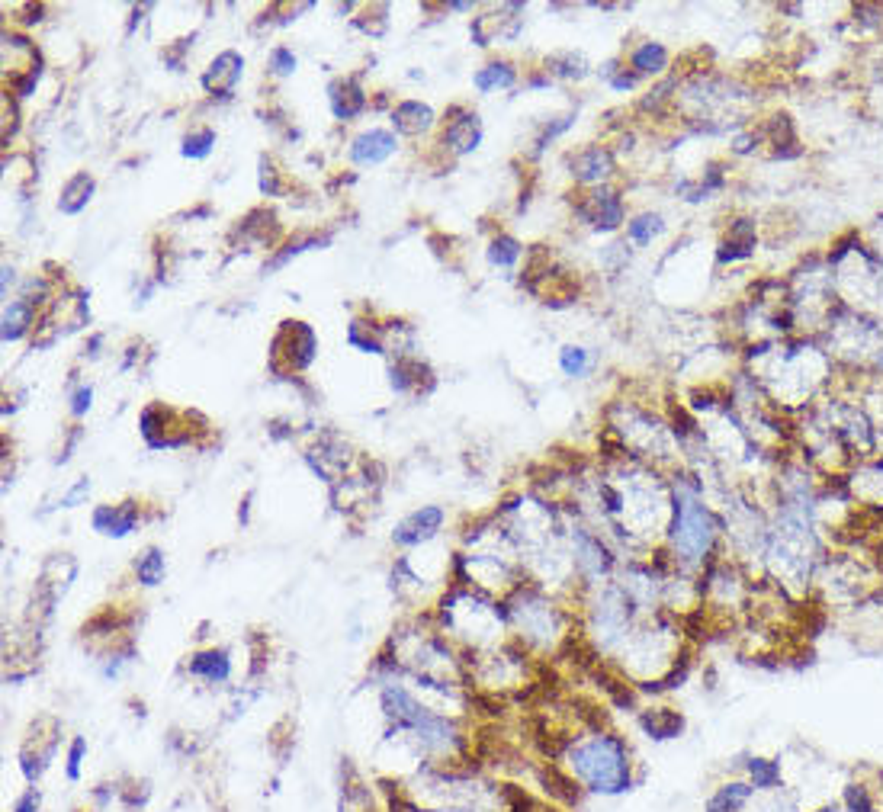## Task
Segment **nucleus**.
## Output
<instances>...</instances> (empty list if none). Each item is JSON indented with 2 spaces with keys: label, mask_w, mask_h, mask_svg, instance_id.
Wrapping results in <instances>:
<instances>
[{
  "label": "nucleus",
  "mask_w": 883,
  "mask_h": 812,
  "mask_svg": "<svg viewBox=\"0 0 883 812\" xmlns=\"http://www.w3.org/2000/svg\"><path fill=\"white\" fill-rule=\"evenodd\" d=\"M508 633L530 655H562L578 642V614L566 607L553 591L534 581H521L505 597Z\"/></svg>",
  "instance_id": "nucleus-3"
},
{
  "label": "nucleus",
  "mask_w": 883,
  "mask_h": 812,
  "mask_svg": "<svg viewBox=\"0 0 883 812\" xmlns=\"http://www.w3.org/2000/svg\"><path fill=\"white\" fill-rule=\"evenodd\" d=\"M29 325H33V302H26V299L10 302L4 309V344L20 341V337L29 331Z\"/></svg>",
  "instance_id": "nucleus-26"
},
{
  "label": "nucleus",
  "mask_w": 883,
  "mask_h": 812,
  "mask_svg": "<svg viewBox=\"0 0 883 812\" xmlns=\"http://www.w3.org/2000/svg\"><path fill=\"white\" fill-rule=\"evenodd\" d=\"M517 257H521V244H517L511 235H498L489 248V260L495 267H514Z\"/></svg>",
  "instance_id": "nucleus-30"
},
{
  "label": "nucleus",
  "mask_w": 883,
  "mask_h": 812,
  "mask_svg": "<svg viewBox=\"0 0 883 812\" xmlns=\"http://www.w3.org/2000/svg\"><path fill=\"white\" fill-rule=\"evenodd\" d=\"M736 774L745 777L755 787L758 796H778L787 793V771L781 755H758L749 752L742 755V761H736Z\"/></svg>",
  "instance_id": "nucleus-7"
},
{
  "label": "nucleus",
  "mask_w": 883,
  "mask_h": 812,
  "mask_svg": "<svg viewBox=\"0 0 883 812\" xmlns=\"http://www.w3.org/2000/svg\"><path fill=\"white\" fill-rule=\"evenodd\" d=\"M668 61H672V55L662 42H643L630 52V71H636L639 78H659V74H665Z\"/></svg>",
  "instance_id": "nucleus-19"
},
{
  "label": "nucleus",
  "mask_w": 883,
  "mask_h": 812,
  "mask_svg": "<svg viewBox=\"0 0 883 812\" xmlns=\"http://www.w3.org/2000/svg\"><path fill=\"white\" fill-rule=\"evenodd\" d=\"M482 142V122L476 113H463L460 110V119H453L447 132H444V145H450L456 155H466V151L479 148Z\"/></svg>",
  "instance_id": "nucleus-17"
},
{
  "label": "nucleus",
  "mask_w": 883,
  "mask_h": 812,
  "mask_svg": "<svg viewBox=\"0 0 883 812\" xmlns=\"http://www.w3.org/2000/svg\"><path fill=\"white\" fill-rule=\"evenodd\" d=\"M755 251H758V222L749 216H739L729 222L726 238L720 241L717 264L726 267V264H739V260H752Z\"/></svg>",
  "instance_id": "nucleus-12"
},
{
  "label": "nucleus",
  "mask_w": 883,
  "mask_h": 812,
  "mask_svg": "<svg viewBox=\"0 0 883 812\" xmlns=\"http://www.w3.org/2000/svg\"><path fill=\"white\" fill-rule=\"evenodd\" d=\"M546 74H553V78H559V81H585L591 74V68H588L585 55L556 52V55L546 58Z\"/></svg>",
  "instance_id": "nucleus-23"
},
{
  "label": "nucleus",
  "mask_w": 883,
  "mask_h": 812,
  "mask_svg": "<svg viewBox=\"0 0 883 812\" xmlns=\"http://www.w3.org/2000/svg\"><path fill=\"white\" fill-rule=\"evenodd\" d=\"M363 106H367V97H363L357 81H338L331 87V110L338 119H354Z\"/></svg>",
  "instance_id": "nucleus-22"
},
{
  "label": "nucleus",
  "mask_w": 883,
  "mask_h": 812,
  "mask_svg": "<svg viewBox=\"0 0 883 812\" xmlns=\"http://www.w3.org/2000/svg\"><path fill=\"white\" fill-rule=\"evenodd\" d=\"M395 151V135L386 132V129H370L354 139V145H350V161L354 164H383L389 155Z\"/></svg>",
  "instance_id": "nucleus-15"
},
{
  "label": "nucleus",
  "mask_w": 883,
  "mask_h": 812,
  "mask_svg": "<svg viewBox=\"0 0 883 812\" xmlns=\"http://www.w3.org/2000/svg\"><path fill=\"white\" fill-rule=\"evenodd\" d=\"M132 575L135 585L142 588H158L161 581L167 578V556L161 546H145L139 556L132 559Z\"/></svg>",
  "instance_id": "nucleus-18"
},
{
  "label": "nucleus",
  "mask_w": 883,
  "mask_h": 812,
  "mask_svg": "<svg viewBox=\"0 0 883 812\" xmlns=\"http://www.w3.org/2000/svg\"><path fill=\"white\" fill-rule=\"evenodd\" d=\"M636 726L649 742H675L688 729V719L668 703H652V707L636 710Z\"/></svg>",
  "instance_id": "nucleus-10"
},
{
  "label": "nucleus",
  "mask_w": 883,
  "mask_h": 812,
  "mask_svg": "<svg viewBox=\"0 0 883 812\" xmlns=\"http://www.w3.org/2000/svg\"><path fill=\"white\" fill-rule=\"evenodd\" d=\"M7 812H45V793L42 787H23L17 796H13V803Z\"/></svg>",
  "instance_id": "nucleus-32"
},
{
  "label": "nucleus",
  "mask_w": 883,
  "mask_h": 812,
  "mask_svg": "<svg viewBox=\"0 0 883 812\" xmlns=\"http://www.w3.org/2000/svg\"><path fill=\"white\" fill-rule=\"evenodd\" d=\"M251 501H254V492H248L245 501H241V508H238V520H241V524H248V520H251Z\"/></svg>",
  "instance_id": "nucleus-38"
},
{
  "label": "nucleus",
  "mask_w": 883,
  "mask_h": 812,
  "mask_svg": "<svg viewBox=\"0 0 883 812\" xmlns=\"http://www.w3.org/2000/svg\"><path fill=\"white\" fill-rule=\"evenodd\" d=\"M761 796L755 793V787L739 774H729L723 780L710 787V793L704 796V806L700 812H752L755 803Z\"/></svg>",
  "instance_id": "nucleus-9"
},
{
  "label": "nucleus",
  "mask_w": 883,
  "mask_h": 812,
  "mask_svg": "<svg viewBox=\"0 0 883 812\" xmlns=\"http://www.w3.org/2000/svg\"><path fill=\"white\" fill-rule=\"evenodd\" d=\"M575 216L595 228V232H617V228L627 222V206H623V196L617 190L591 187L588 193L578 196Z\"/></svg>",
  "instance_id": "nucleus-5"
},
{
  "label": "nucleus",
  "mask_w": 883,
  "mask_h": 812,
  "mask_svg": "<svg viewBox=\"0 0 883 812\" xmlns=\"http://www.w3.org/2000/svg\"><path fill=\"white\" fill-rule=\"evenodd\" d=\"M575 119H578V113H569V116H559V119H553L550 126H546L543 132H540V139H537V151H543L550 142H556L559 135H566L572 126H575Z\"/></svg>",
  "instance_id": "nucleus-33"
},
{
  "label": "nucleus",
  "mask_w": 883,
  "mask_h": 812,
  "mask_svg": "<svg viewBox=\"0 0 883 812\" xmlns=\"http://www.w3.org/2000/svg\"><path fill=\"white\" fill-rule=\"evenodd\" d=\"M212 145H216V132H212V129L190 132L187 139H184V158L203 161V158L212 155Z\"/></svg>",
  "instance_id": "nucleus-31"
},
{
  "label": "nucleus",
  "mask_w": 883,
  "mask_h": 812,
  "mask_svg": "<svg viewBox=\"0 0 883 812\" xmlns=\"http://www.w3.org/2000/svg\"><path fill=\"white\" fill-rule=\"evenodd\" d=\"M662 232H665V219L659 216V212H639V216H633L627 222V238L636 244V248H649Z\"/></svg>",
  "instance_id": "nucleus-25"
},
{
  "label": "nucleus",
  "mask_w": 883,
  "mask_h": 812,
  "mask_svg": "<svg viewBox=\"0 0 883 812\" xmlns=\"http://www.w3.org/2000/svg\"><path fill=\"white\" fill-rule=\"evenodd\" d=\"M90 398H94V389H90V386H84V389L74 392V398H71V415H74V418L87 415V408H90Z\"/></svg>",
  "instance_id": "nucleus-36"
},
{
  "label": "nucleus",
  "mask_w": 883,
  "mask_h": 812,
  "mask_svg": "<svg viewBox=\"0 0 883 812\" xmlns=\"http://www.w3.org/2000/svg\"><path fill=\"white\" fill-rule=\"evenodd\" d=\"M662 549L688 575H700L726 553L723 511L707 498L704 479H697L691 469H678L672 476V520Z\"/></svg>",
  "instance_id": "nucleus-2"
},
{
  "label": "nucleus",
  "mask_w": 883,
  "mask_h": 812,
  "mask_svg": "<svg viewBox=\"0 0 883 812\" xmlns=\"http://www.w3.org/2000/svg\"><path fill=\"white\" fill-rule=\"evenodd\" d=\"M187 674H190V678H196V681L209 684V687H222V684L232 681V674H235L232 652L222 649V646L193 652L187 658Z\"/></svg>",
  "instance_id": "nucleus-13"
},
{
  "label": "nucleus",
  "mask_w": 883,
  "mask_h": 812,
  "mask_svg": "<svg viewBox=\"0 0 883 812\" xmlns=\"http://www.w3.org/2000/svg\"><path fill=\"white\" fill-rule=\"evenodd\" d=\"M395 129L405 132V135H418V132H428L431 122H434V110L428 103H418V100H405L395 106Z\"/></svg>",
  "instance_id": "nucleus-20"
},
{
  "label": "nucleus",
  "mask_w": 883,
  "mask_h": 812,
  "mask_svg": "<svg viewBox=\"0 0 883 812\" xmlns=\"http://www.w3.org/2000/svg\"><path fill=\"white\" fill-rule=\"evenodd\" d=\"M270 68H273V74H280V78H286V74H293V71H296V55L289 52V49H273V55H270Z\"/></svg>",
  "instance_id": "nucleus-35"
},
{
  "label": "nucleus",
  "mask_w": 883,
  "mask_h": 812,
  "mask_svg": "<svg viewBox=\"0 0 883 812\" xmlns=\"http://www.w3.org/2000/svg\"><path fill=\"white\" fill-rule=\"evenodd\" d=\"M87 755H90L87 735H71V742H68V748H65V761H62V771H65V780H68V784H81V780H84Z\"/></svg>",
  "instance_id": "nucleus-27"
},
{
  "label": "nucleus",
  "mask_w": 883,
  "mask_h": 812,
  "mask_svg": "<svg viewBox=\"0 0 883 812\" xmlns=\"http://www.w3.org/2000/svg\"><path fill=\"white\" fill-rule=\"evenodd\" d=\"M514 81H517V71H514V65H508V61H492V65H485L482 71L473 74V84L479 94H492L495 87L508 90V87H514Z\"/></svg>",
  "instance_id": "nucleus-24"
},
{
  "label": "nucleus",
  "mask_w": 883,
  "mask_h": 812,
  "mask_svg": "<svg viewBox=\"0 0 883 812\" xmlns=\"http://www.w3.org/2000/svg\"><path fill=\"white\" fill-rule=\"evenodd\" d=\"M835 800L842 803V812H871L883 800V787H880V780H871L867 774L855 771L839 787V796H835Z\"/></svg>",
  "instance_id": "nucleus-14"
},
{
  "label": "nucleus",
  "mask_w": 883,
  "mask_h": 812,
  "mask_svg": "<svg viewBox=\"0 0 883 812\" xmlns=\"http://www.w3.org/2000/svg\"><path fill=\"white\" fill-rule=\"evenodd\" d=\"M87 498H90V479L84 476V479L74 482L62 498H58V508H81V504H87Z\"/></svg>",
  "instance_id": "nucleus-34"
},
{
  "label": "nucleus",
  "mask_w": 883,
  "mask_h": 812,
  "mask_svg": "<svg viewBox=\"0 0 883 812\" xmlns=\"http://www.w3.org/2000/svg\"><path fill=\"white\" fill-rule=\"evenodd\" d=\"M151 796H155V787H151L148 780H119V806L126 812L148 809Z\"/></svg>",
  "instance_id": "nucleus-28"
},
{
  "label": "nucleus",
  "mask_w": 883,
  "mask_h": 812,
  "mask_svg": "<svg viewBox=\"0 0 883 812\" xmlns=\"http://www.w3.org/2000/svg\"><path fill=\"white\" fill-rule=\"evenodd\" d=\"M447 527V511L440 504H421V508L408 511L399 524L392 527V546L395 549H418L437 540L440 530Z\"/></svg>",
  "instance_id": "nucleus-6"
},
{
  "label": "nucleus",
  "mask_w": 883,
  "mask_h": 812,
  "mask_svg": "<svg viewBox=\"0 0 883 812\" xmlns=\"http://www.w3.org/2000/svg\"><path fill=\"white\" fill-rule=\"evenodd\" d=\"M74 812H97L94 806H87V809H74Z\"/></svg>",
  "instance_id": "nucleus-39"
},
{
  "label": "nucleus",
  "mask_w": 883,
  "mask_h": 812,
  "mask_svg": "<svg viewBox=\"0 0 883 812\" xmlns=\"http://www.w3.org/2000/svg\"><path fill=\"white\" fill-rule=\"evenodd\" d=\"M90 193H94V177L90 174H74L65 187H62V196H58V209L65 212V216H78V212L90 203Z\"/></svg>",
  "instance_id": "nucleus-21"
},
{
  "label": "nucleus",
  "mask_w": 883,
  "mask_h": 812,
  "mask_svg": "<svg viewBox=\"0 0 883 812\" xmlns=\"http://www.w3.org/2000/svg\"><path fill=\"white\" fill-rule=\"evenodd\" d=\"M58 748H62V726L55 723L42 735L33 723V729H29V735L23 739L20 752H17V768H20V777L26 780V787L42 784V777L49 774V768L58 758Z\"/></svg>",
  "instance_id": "nucleus-4"
},
{
  "label": "nucleus",
  "mask_w": 883,
  "mask_h": 812,
  "mask_svg": "<svg viewBox=\"0 0 883 812\" xmlns=\"http://www.w3.org/2000/svg\"><path fill=\"white\" fill-rule=\"evenodd\" d=\"M241 71H245V58L238 52H222L203 74V87L209 94H228L241 81Z\"/></svg>",
  "instance_id": "nucleus-16"
},
{
  "label": "nucleus",
  "mask_w": 883,
  "mask_h": 812,
  "mask_svg": "<svg viewBox=\"0 0 883 812\" xmlns=\"http://www.w3.org/2000/svg\"><path fill=\"white\" fill-rule=\"evenodd\" d=\"M546 761H553L582 796H598V800H617L643 784V768L630 739L607 723L562 739Z\"/></svg>",
  "instance_id": "nucleus-1"
},
{
  "label": "nucleus",
  "mask_w": 883,
  "mask_h": 812,
  "mask_svg": "<svg viewBox=\"0 0 883 812\" xmlns=\"http://www.w3.org/2000/svg\"><path fill=\"white\" fill-rule=\"evenodd\" d=\"M559 366H562V373H566L569 379H582V376H588V370H591V354H588V347L566 344V347L559 350Z\"/></svg>",
  "instance_id": "nucleus-29"
},
{
  "label": "nucleus",
  "mask_w": 883,
  "mask_h": 812,
  "mask_svg": "<svg viewBox=\"0 0 883 812\" xmlns=\"http://www.w3.org/2000/svg\"><path fill=\"white\" fill-rule=\"evenodd\" d=\"M142 524V504L139 501H110V504H97L90 511V527L94 533L106 536V540H126Z\"/></svg>",
  "instance_id": "nucleus-8"
},
{
  "label": "nucleus",
  "mask_w": 883,
  "mask_h": 812,
  "mask_svg": "<svg viewBox=\"0 0 883 812\" xmlns=\"http://www.w3.org/2000/svg\"><path fill=\"white\" fill-rule=\"evenodd\" d=\"M800 812H842V803L835 800V796H826V800H819V803L803 806Z\"/></svg>",
  "instance_id": "nucleus-37"
},
{
  "label": "nucleus",
  "mask_w": 883,
  "mask_h": 812,
  "mask_svg": "<svg viewBox=\"0 0 883 812\" xmlns=\"http://www.w3.org/2000/svg\"><path fill=\"white\" fill-rule=\"evenodd\" d=\"M614 171H617V161L611 155V148L604 145H588L569 158V174L582 183V187H607V180L614 177Z\"/></svg>",
  "instance_id": "nucleus-11"
}]
</instances>
